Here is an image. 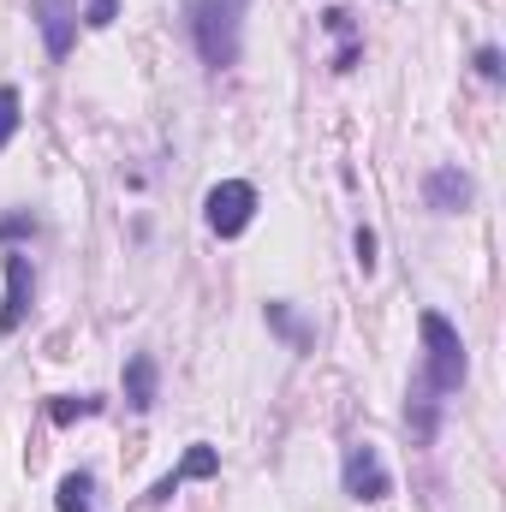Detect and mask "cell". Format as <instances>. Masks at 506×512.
I'll list each match as a JSON object with an SVG mask.
<instances>
[{"instance_id": "6da1fadb", "label": "cell", "mask_w": 506, "mask_h": 512, "mask_svg": "<svg viewBox=\"0 0 506 512\" xmlns=\"http://www.w3.org/2000/svg\"><path fill=\"white\" fill-rule=\"evenodd\" d=\"M245 12H251V0H197V6H191V36H197L203 66H215V72L239 66V48H245Z\"/></svg>"}, {"instance_id": "7a4b0ae2", "label": "cell", "mask_w": 506, "mask_h": 512, "mask_svg": "<svg viewBox=\"0 0 506 512\" xmlns=\"http://www.w3.org/2000/svg\"><path fill=\"white\" fill-rule=\"evenodd\" d=\"M417 328H423V346H429L423 387H429V393H459V387H465V340H459V328H453L441 310H423Z\"/></svg>"}, {"instance_id": "3957f363", "label": "cell", "mask_w": 506, "mask_h": 512, "mask_svg": "<svg viewBox=\"0 0 506 512\" xmlns=\"http://www.w3.org/2000/svg\"><path fill=\"white\" fill-rule=\"evenodd\" d=\"M209 233H221V239H239L245 227H251L256 215V185H245V179H221L215 191H209Z\"/></svg>"}, {"instance_id": "277c9868", "label": "cell", "mask_w": 506, "mask_h": 512, "mask_svg": "<svg viewBox=\"0 0 506 512\" xmlns=\"http://www.w3.org/2000/svg\"><path fill=\"white\" fill-rule=\"evenodd\" d=\"M346 495L352 501H387L393 495V477H387V465H381V453L370 441L346 447Z\"/></svg>"}, {"instance_id": "5b68a950", "label": "cell", "mask_w": 506, "mask_h": 512, "mask_svg": "<svg viewBox=\"0 0 506 512\" xmlns=\"http://www.w3.org/2000/svg\"><path fill=\"white\" fill-rule=\"evenodd\" d=\"M6 268V298H0V334H18L24 316H30V292H36V274H30V256L24 251H6L0 256Z\"/></svg>"}, {"instance_id": "8992f818", "label": "cell", "mask_w": 506, "mask_h": 512, "mask_svg": "<svg viewBox=\"0 0 506 512\" xmlns=\"http://www.w3.org/2000/svg\"><path fill=\"white\" fill-rule=\"evenodd\" d=\"M36 24H42V48L48 60H66L72 54V36H78V0H30Z\"/></svg>"}, {"instance_id": "52a82bcc", "label": "cell", "mask_w": 506, "mask_h": 512, "mask_svg": "<svg viewBox=\"0 0 506 512\" xmlns=\"http://www.w3.org/2000/svg\"><path fill=\"white\" fill-rule=\"evenodd\" d=\"M471 179L459 173V167H435L429 179H423V203L435 209V215H459V209H471Z\"/></svg>"}, {"instance_id": "ba28073f", "label": "cell", "mask_w": 506, "mask_h": 512, "mask_svg": "<svg viewBox=\"0 0 506 512\" xmlns=\"http://www.w3.org/2000/svg\"><path fill=\"white\" fill-rule=\"evenodd\" d=\"M215 471H221V453H215V447H203V441H197V447H191V453H185V465H179V471H173V477H161V483H155V501H167V495H173V489H179V483H191V477H215Z\"/></svg>"}, {"instance_id": "9c48e42d", "label": "cell", "mask_w": 506, "mask_h": 512, "mask_svg": "<svg viewBox=\"0 0 506 512\" xmlns=\"http://www.w3.org/2000/svg\"><path fill=\"white\" fill-rule=\"evenodd\" d=\"M126 399H131V411H149L155 405V358L149 352H137L126 364Z\"/></svg>"}, {"instance_id": "30bf717a", "label": "cell", "mask_w": 506, "mask_h": 512, "mask_svg": "<svg viewBox=\"0 0 506 512\" xmlns=\"http://www.w3.org/2000/svg\"><path fill=\"white\" fill-rule=\"evenodd\" d=\"M90 489H96V483H90L84 471H72V477H60V501H54V507L60 512H90Z\"/></svg>"}, {"instance_id": "8fae6325", "label": "cell", "mask_w": 506, "mask_h": 512, "mask_svg": "<svg viewBox=\"0 0 506 512\" xmlns=\"http://www.w3.org/2000/svg\"><path fill=\"white\" fill-rule=\"evenodd\" d=\"M18 108H24V102H18V90H12V84H0V149L12 143V131H18V120H24Z\"/></svg>"}, {"instance_id": "7c38bea8", "label": "cell", "mask_w": 506, "mask_h": 512, "mask_svg": "<svg viewBox=\"0 0 506 512\" xmlns=\"http://www.w3.org/2000/svg\"><path fill=\"white\" fill-rule=\"evenodd\" d=\"M102 411V399H54V423H72V417H90Z\"/></svg>"}, {"instance_id": "4fadbf2b", "label": "cell", "mask_w": 506, "mask_h": 512, "mask_svg": "<svg viewBox=\"0 0 506 512\" xmlns=\"http://www.w3.org/2000/svg\"><path fill=\"white\" fill-rule=\"evenodd\" d=\"M114 12H120V0H90V6H84V24H90V30H108Z\"/></svg>"}, {"instance_id": "5bb4252c", "label": "cell", "mask_w": 506, "mask_h": 512, "mask_svg": "<svg viewBox=\"0 0 506 512\" xmlns=\"http://www.w3.org/2000/svg\"><path fill=\"white\" fill-rule=\"evenodd\" d=\"M352 251H358V268L370 274V268H376V233H370V227H358V239H352Z\"/></svg>"}, {"instance_id": "9a60e30c", "label": "cell", "mask_w": 506, "mask_h": 512, "mask_svg": "<svg viewBox=\"0 0 506 512\" xmlns=\"http://www.w3.org/2000/svg\"><path fill=\"white\" fill-rule=\"evenodd\" d=\"M477 72L495 84V78H501V48H477Z\"/></svg>"}, {"instance_id": "2e32d148", "label": "cell", "mask_w": 506, "mask_h": 512, "mask_svg": "<svg viewBox=\"0 0 506 512\" xmlns=\"http://www.w3.org/2000/svg\"><path fill=\"white\" fill-rule=\"evenodd\" d=\"M24 233H36L30 215H6V221H0V239H24Z\"/></svg>"}, {"instance_id": "e0dca14e", "label": "cell", "mask_w": 506, "mask_h": 512, "mask_svg": "<svg viewBox=\"0 0 506 512\" xmlns=\"http://www.w3.org/2000/svg\"><path fill=\"white\" fill-rule=\"evenodd\" d=\"M322 24H328V30H334V36H352V12H340V6H334V12H328V18H322Z\"/></svg>"}]
</instances>
